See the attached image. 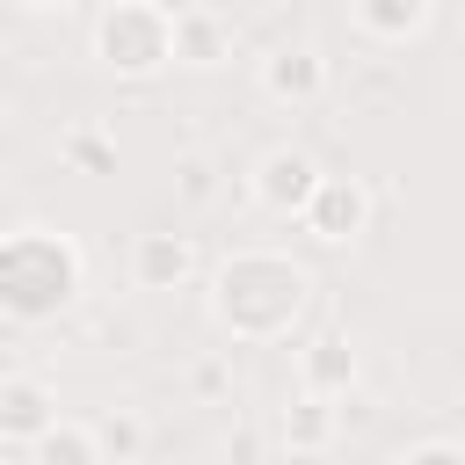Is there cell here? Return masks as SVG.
Listing matches in <instances>:
<instances>
[{
    "mask_svg": "<svg viewBox=\"0 0 465 465\" xmlns=\"http://www.w3.org/2000/svg\"><path fill=\"white\" fill-rule=\"evenodd\" d=\"M29 450H36V465H102L94 429H87V421H65V414H58V421H51Z\"/></svg>",
    "mask_w": 465,
    "mask_h": 465,
    "instance_id": "cell-13",
    "label": "cell"
},
{
    "mask_svg": "<svg viewBox=\"0 0 465 465\" xmlns=\"http://www.w3.org/2000/svg\"><path fill=\"white\" fill-rule=\"evenodd\" d=\"M131 276H138V291H182L189 276H196V240L189 232H138V247H131Z\"/></svg>",
    "mask_w": 465,
    "mask_h": 465,
    "instance_id": "cell-7",
    "label": "cell"
},
{
    "mask_svg": "<svg viewBox=\"0 0 465 465\" xmlns=\"http://www.w3.org/2000/svg\"><path fill=\"white\" fill-rule=\"evenodd\" d=\"M174 196H182V203H211V196H218V167H211L203 153H189V160L174 167Z\"/></svg>",
    "mask_w": 465,
    "mask_h": 465,
    "instance_id": "cell-15",
    "label": "cell"
},
{
    "mask_svg": "<svg viewBox=\"0 0 465 465\" xmlns=\"http://www.w3.org/2000/svg\"><path fill=\"white\" fill-rule=\"evenodd\" d=\"M73 291H80V254H73V240L44 232V225L0 240V305H7L15 320H44V312H58Z\"/></svg>",
    "mask_w": 465,
    "mask_h": 465,
    "instance_id": "cell-2",
    "label": "cell"
},
{
    "mask_svg": "<svg viewBox=\"0 0 465 465\" xmlns=\"http://www.w3.org/2000/svg\"><path fill=\"white\" fill-rule=\"evenodd\" d=\"M356 29L378 36V44H407L421 22H429V0H349Z\"/></svg>",
    "mask_w": 465,
    "mask_h": 465,
    "instance_id": "cell-12",
    "label": "cell"
},
{
    "mask_svg": "<svg viewBox=\"0 0 465 465\" xmlns=\"http://www.w3.org/2000/svg\"><path fill=\"white\" fill-rule=\"evenodd\" d=\"M94 58H102L109 73H124V80L160 73V65L174 58V15H167L160 0H116V7L102 15V29H94Z\"/></svg>",
    "mask_w": 465,
    "mask_h": 465,
    "instance_id": "cell-3",
    "label": "cell"
},
{
    "mask_svg": "<svg viewBox=\"0 0 465 465\" xmlns=\"http://www.w3.org/2000/svg\"><path fill=\"white\" fill-rule=\"evenodd\" d=\"M247 189H254L262 211L305 218V203H312V189H320V160H312L305 145H269V153L247 167Z\"/></svg>",
    "mask_w": 465,
    "mask_h": 465,
    "instance_id": "cell-4",
    "label": "cell"
},
{
    "mask_svg": "<svg viewBox=\"0 0 465 465\" xmlns=\"http://www.w3.org/2000/svg\"><path fill=\"white\" fill-rule=\"evenodd\" d=\"M305 232L327 240V247L363 240V232H371V189H363L356 174H320V189H312V203H305Z\"/></svg>",
    "mask_w": 465,
    "mask_h": 465,
    "instance_id": "cell-5",
    "label": "cell"
},
{
    "mask_svg": "<svg viewBox=\"0 0 465 465\" xmlns=\"http://www.w3.org/2000/svg\"><path fill=\"white\" fill-rule=\"evenodd\" d=\"M15 7H73V0H15Z\"/></svg>",
    "mask_w": 465,
    "mask_h": 465,
    "instance_id": "cell-19",
    "label": "cell"
},
{
    "mask_svg": "<svg viewBox=\"0 0 465 465\" xmlns=\"http://www.w3.org/2000/svg\"><path fill=\"white\" fill-rule=\"evenodd\" d=\"M305 298H312V276L291 254H232L211 276V320L232 341H276V334H291V320L305 312Z\"/></svg>",
    "mask_w": 465,
    "mask_h": 465,
    "instance_id": "cell-1",
    "label": "cell"
},
{
    "mask_svg": "<svg viewBox=\"0 0 465 465\" xmlns=\"http://www.w3.org/2000/svg\"><path fill=\"white\" fill-rule=\"evenodd\" d=\"M400 465H465V450H458V443H414Z\"/></svg>",
    "mask_w": 465,
    "mask_h": 465,
    "instance_id": "cell-18",
    "label": "cell"
},
{
    "mask_svg": "<svg viewBox=\"0 0 465 465\" xmlns=\"http://www.w3.org/2000/svg\"><path fill=\"white\" fill-rule=\"evenodd\" d=\"M276 436L291 443V450H327L334 436H341V400H320V392H298L283 414H276Z\"/></svg>",
    "mask_w": 465,
    "mask_h": 465,
    "instance_id": "cell-10",
    "label": "cell"
},
{
    "mask_svg": "<svg viewBox=\"0 0 465 465\" xmlns=\"http://www.w3.org/2000/svg\"><path fill=\"white\" fill-rule=\"evenodd\" d=\"M189 385H196L203 400H218V392H232V363H225V356H203V363L189 371Z\"/></svg>",
    "mask_w": 465,
    "mask_h": 465,
    "instance_id": "cell-16",
    "label": "cell"
},
{
    "mask_svg": "<svg viewBox=\"0 0 465 465\" xmlns=\"http://www.w3.org/2000/svg\"><path fill=\"white\" fill-rule=\"evenodd\" d=\"M298 378H305V392H320V400H349V385H356V349H349V334L305 341Z\"/></svg>",
    "mask_w": 465,
    "mask_h": 465,
    "instance_id": "cell-9",
    "label": "cell"
},
{
    "mask_svg": "<svg viewBox=\"0 0 465 465\" xmlns=\"http://www.w3.org/2000/svg\"><path fill=\"white\" fill-rule=\"evenodd\" d=\"M58 421V392L44 378H0V443H36Z\"/></svg>",
    "mask_w": 465,
    "mask_h": 465,
    "instance_id": "cell-8",
    "label": "cell"
},
{
    "mask_svg": "<svg viewBox=\"0 0 465 465\" xmlns=\"http://www.w3.org/2000/svg\"><path fill=\"white\" fill-rule=\"evenodd\" d=\"M87 429H94L102 465H109V458H116V465H131V458L145 450V421H138L131 407H109V414H102V421H87Z\"/></svg>",
    "mask_w": 465,
    "mask_h": 465,
    "instance_id": "cell-14",
    "label": "cell"
},
{
    "mask_svg": "<svg viewBox=\"0 0 465 465\" xmlns=\"http://www.w3.org/2000/svg\"><path fill=\"white\" fill-rule=\"evenodd\" d=\"M262 94H269V102H291V109L320 102V94H327V58H320L312 44H276V51L262 58Z\"/></svg>",
    "mask_w": 465,
    "mask_h": 465,
    "instance_id": "cell-6",
    "label": "cell"
},
{
    "mask_svg": "<svg viewBox=\"0 0 465 465\" xmlns=\"http://www.w3.org/2000/svg\"><path fill=\"white\" fill-rule=\"evenodd\" d=\"M174 58L182 65H225L232 58V29L211 7H174Z\"/></svg>",
    "mask_w": 465,
    "mask_h": 465,
    "instance_id": "cell-11",
    "label": "cell"
},
{
    "mask_svg": "<svg viewBox=\"0 0 465 465\" xmlns=\"http://www.w3.org/2000/svg\"><path fill=\"white\" fill-rule=\"evenodd\" d=\"M65 153H73L80 167H109V138H102V131H73V138H65Z\"/></svg>",
    "mask_w": 465,
    "mask_h": 465,
    "instance_id": "cell-17",
    "label": "cell"
}]
</instances>
